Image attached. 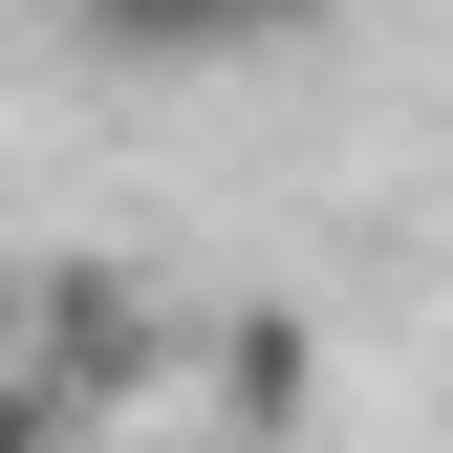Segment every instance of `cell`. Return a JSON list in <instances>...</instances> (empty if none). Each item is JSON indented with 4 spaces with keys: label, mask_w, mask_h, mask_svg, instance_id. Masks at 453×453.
<instances>
[{
    "label": "cell",
    "mask_w": 453,
    "mask_h": 453,
    "mask_svg": "<svg viewBox=\"0 0 453 453\" xmlns=\"http://www.w3.org/2000/svg\"><path fill=\"white\" fill-rule=\"evenodd\" d=\"M22 388H87V411H130V388H173V324H151L108 259H43V303H22Z\"/></svg>",
    "instance_id": "cell-1"
},
{
    "label": "cell",
    "mask_w": 453,
    "mask_h": 453,
    "mask_svg": "<svg viewBox=\"0 0 453 453\" xmlns=\"http://www.w3.org/2000/svg\"><path fill=\"white\" fill-rule=\"evenodd\" d=\"M108 65H259V43H303L324 0H65Z\"/></svg>",
    "instance_id": "cell-2"
}]
</instances>
